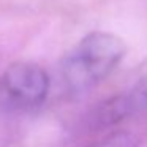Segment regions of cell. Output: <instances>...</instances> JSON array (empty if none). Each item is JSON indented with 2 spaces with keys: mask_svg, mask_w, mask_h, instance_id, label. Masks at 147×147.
<instances>
[{
  "mask_svg": "<svg viewBox=\"0 0 147 147\" xmlns=\"http://www.w3.org/2000/svg\"><path fill=\"white\" fill-rule=\"evenodd\" d=\"M144 111H147V76L141 78L130 90L101 103L93 111L92 123L98 128L112 127Z\"/></svg>",
  "mask_w": 147,
  "mask_h": 147,
  "instance_id": "cell-3",
  "label": "cell"
},
{
  "mask_svg": "<svg viewBox=\"0 0 147 147\" xmlns=\"http://www.w3.org/2000/svg\"><path fill=\"white\" fill-rule=\"evenodd\" d=\"M138 139L128 131H114L106 136L96 147H138Z\"/></svg>",
  "mask_w": 147,
  "mask_h": 147,
  "instance_id": "cell-4",
  "label": "cell"
},
{
  "mask_svg": "<svg viewBox=\"0 0 147 147\" xmlns=\"http://www.w3.org/2000/svg\"><path fill=\"white\" fill-rule=\"evenodd\" d=\"M49 86L48 73L30 62L10 65L0 78V93L11 106L19 109L40 106L48 96Z\"/></svg>",
  "mask_w": 147,
  "mask_h": 147,
  "instance_id": "cell-2",
  "label": "cell"
},
{
  "mask_svg": "<svg viewBox=\"0 0 147 147\" xmlns=\"http://www.w3.org/2000/svg\"><path fill=\"white\" fill-rule=\"evenodd\" d=\"M127 52L120 36L109 32L86 35L62 60V79L73 93H84L109 76Z\"/></svg>",
  "mask_w": 147,
  "mask_h": 147,
  "instance_id": "cell-1",
  "label": "cell"
}]
</instances>
